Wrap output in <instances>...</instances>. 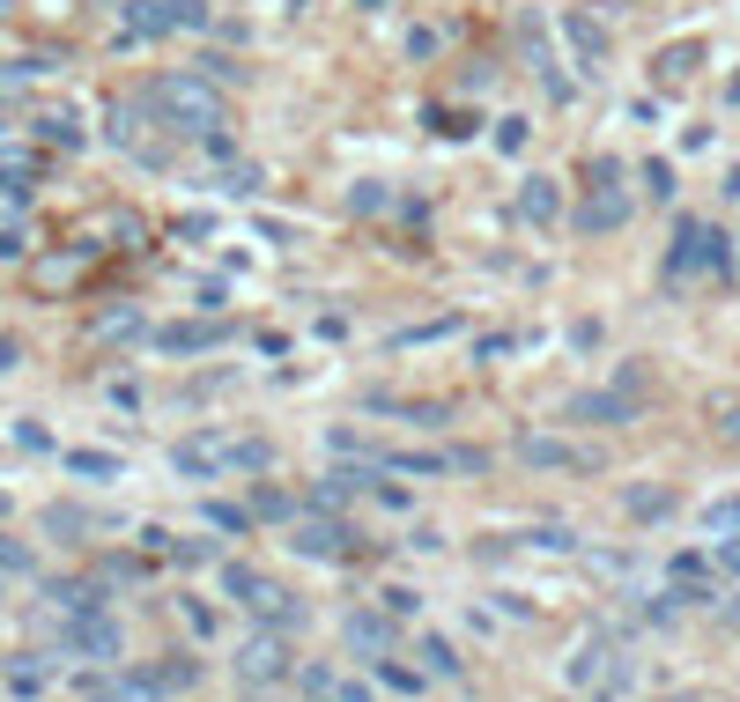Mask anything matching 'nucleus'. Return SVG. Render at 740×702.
Instances as JSON below:
<instances>
[{"mask_svg":"<svg viewBox=\"0 0 740 702\" xmlns=\"http://www.w3.org/2000/svg\"><path fill=\"white\" fill-rule=\"evenodd\" d=\"M15 252H23V230L8 222V230H0V259H15Z\"/></svg>","mask_w":740,"mask_h":702,"instance_id":"24","label":"nucleus"},{"mask_svg":"<svg viewBox=\"0 0 740 702\" xmlns=\"http://www.w3.org/2000/svg\"><path fill=\"white\" fill-rule=\"evenodd\" d=\"M570 422H630V400H615V392H585V400H570Z\"/></svg>","mask_w":740,"mask_h":702,"instance_id":"10","label":"nucleus"},{"mask_svg":"<svg viewBox=\"0 0 740 702\" xmlns=\"http://www.w3.org/2000/svg\"><path fill=\"white\" fill-rule=\"evenodd\" d=\"M89 695H97V702H156V680H134V673H126V680H104V688H89Z\"/></svg>","mask_w":740,"mask_h":702,"instance_id":"14","label":"nucleus"},{"mask_svg":"<svg viewBox=\"0 0 740 702\" xmlns=\"http://www.w3.org/2000/svg\"><path fill=\"white\" fill-rule=\"evenodd\" d=\"M622 222H630V200H622V193H600L585 208V230H622Z\"/></svg>","mask_w":740,"mask_h":702,"instance_id":"12","label":"nucleus"},{"mask_svg":"<svg viewBox=\"0 0 740 702\" xmlns=\"http://www.w3.org/2000/svg\"><path fill=\"white\" fill-rule=\"evenodd\" d=\"M74 474H97V481H112V474H119V459H104V451H74Z\"/></svg>","mask_w":740,"mask_h":702,"instance_id":"19","label":"nucleus"},{"mask_svg":"<svg viewBox=\"0 0 740 702\" xmlns=\"http://www.w3.org/2000/svg\"><path fill=\"white\" fill-rule=\"evenodd\" d=\"M726 97H733V104H740V82H733V89H726Z\"/></svg>","mask_w":740,"mask_h":702,"instance_id":"27","label":"nucleus"},{"mask_svg":"<svg viewBox=\"0 0 740 702\" xmlns=\"http://www.w3.org/2000/svg\"><path fill=\"white\" fill-rule=\"evenodd\" d=\"M8 688H15V695H38V688H45V666H38V658H15V666H8Z\"/></svg>","mask_w":740,"mask_h":702,"instance_id":"17","label":"nucleus"},{"mask_svg":"<svg viewBox=\"0 0 740 702\" xmlns=\"http://www.w3.org/2000/svg\"><path fill=\"white\" fill-rule=\"evenodd\" d=\"M60 644H67L74 658H119V621H104L97 606H89V614H74V621H67Z\"/></svg>","mask_w":740,"mask_h":702,"instance_id":"4","label":"nucleus"},{"mask_svg":"<svg viewBox=\"0 0 740 702\" xmlns=\"http://www.w3.org/2000/svg\"><path fill=\"white\" fill-rule=\"evenodd\" d=\"M726 422H733V444H740V414H726Z\"/></svg>","mask_w":740,"mask_h":702,"instance_id":"26","label":"nucleus"},{"mask_svg":"<svg viewBox=\"0 0 740 702\" xmlns=\"http://www.w3.org/2000/svg\"><path fill=\"white\" fill-rule=\"evenodd\" d=\"M304 695H311V702H370L363 688H348V680H334L326 666H311V673H304Z\"/></svg>","mask_w":740,"mask_h":702,"instance_id":"11","label":"nucleus"},{"mask_svg":"<svg viewBox=\"0 0 740 702\" xmlns=\"http://www.w3.org/2000/svg\"><path fill=\"white\" fill-rule=\"evenodd\" d=\"M237 673H245V680H282V673H289V651H282V636H252L245 651H237Z\"/></svg>","mask_w":740,"mask_h":702,"instance_id":"7","label":"nucleus"},{"mask_svg":"<svg viewBox=\"0 0 740 702\" xmlns=\"http://www.w3.org/2000/svg\"><path fill=\"white\" fill-rule=\"evenodd\" d=\"M348 644H356V651H385V644H393V621H370V614H356V621H348Z\"/></svg>","mask_w":740,"mask_h":702,"instance_id":"15","label":"nucleus"},{"mask_svg":"<svg viewBox=\"0 0 740 702\" xmlns=\"http://www.w3.org/2000/svg\"><path fill=\"white\" fill-rule=\"evenodd\" d=\"M518 215H526V222H548V215H556V185H548V178H533V185L518 193Z\"/></svg>","mask_w":740,"mask_h":702,"instance_id":"16","label":"nucleus"},{"mask_svg":"<svg viewBox=\"0 0 740 702\" xmlns=\"http://www.w3.org/2000/svg\"><path fill=\"white\" fill-rule=\"evenodd\" d=\"M726 193H733V200H740V170H726Z\"/></svg>","mask_w":740,"mask_h":702,"instance_id":"25","label":"nucleus"},{"mask_svg":"<svg viewBox=\"0 0 740 702\" xmlns=\"http://www.w3.org/2000/svg\"><path fill=\"white\" fill-rule=\"evenodd\" d=\"M0 577H30V547H15L8 533H0Z\"/></svg>","mask_w":740,"mask_h":702,"instance_id":"18","label":"nucleus"},{"mask_svg":"<svg viewBox=\"0 0 740 702\" xmlns=\"http://www.w3.org/2000/svg\"><path fill=\"white\" fill-rule=\"evenodd\" d=\"M222 584H230V599L245 606V614H260V621H274V629H289V621H296V599L282 592V584L252 577V570H237V562L222 570Z\"/></svg>","mask_w":740,"mask_h":702,"instance_id":"3","label":"nucleus"},{"mask_svg":"<svg viewBox=\"0 0 740 702\" xmlns=\"http://www.w3.org/2000/svg\"><path fill=\"white\" fill-rule=\"evenodd\" d=\"M363 8H378V0H363Z\"/></svg>","mask_w":740,"mask_h":702,"instance_id":"29","label":"nucleus"},{"mask_svg":"<svg viewBox=\"0 0 740 702\" xmlns=\"http://www.w3.org/2000/svg\"><path fill=\"white\" fill-rule=\"evenodd\" d=\"M148 111H163L178 134H215L222 126V97L208 82H193V74H163V82L148 89Z\"/></svg>","mask_w":740,"mask_h":702,"instance_id":"1","label":"nucleus"},{"mask_svg":"<svg viewBox=\"0 0 740 702\" xmlns=\"http://www.w3.org/2000/svg\"><path fill=\"white\" fill-rule=\"evenodd\" d=\"M689 60H696V45H674V52H659V74H689Z\"/></svg>","mask_w":740,"mask_h":702,"instance_id":"23","label":"nucleus"},{"mask_svg":"<svg viewBox=\"0 0 740 702\" xmlns=\"http://www.w3.org/2000/svg\"><path fill=\"white\" fill-rule=\"evenodd\" d=\"M252 510H260V518H289V496H282V488H260Z\"/></svg>","mask_w":740,"mask_h":702,"instance_id":"21","label":"nucleus"},{"mask_svg":"<svg viewBox=\"0 0 740 702\" xmlns=\"http://www.w3.org/2000/svg\"><path fill=\"white\" fill-rule=\"evenodd\" d=\"M215 466H267V444H237V436H186L178 444V474H215Z\"/></svg>","mask_w":740,"mask_h":702,"instance_id":"2","label":"nucleus"},{"mask_svg":"<svg viewBox=\"0 0 740 702\" xmlns=\"http://www.w3.org/2000/svg\"><path fill=\"white\" fill-rule=\"evenodd\" d=\"M215 340H222V326H171L163 348H171V355H193V348H215Z\"/></svg>","mask_w":740,"mask_h":702,"instance_id":"13","label":"nucleus"},{"mask_svg":"<svg viewBox=\"0 0 740 702\" xmlns=\"http://www.w3.org/2000/svg\"><path fill=\"white\" fill-rule=\"evenodd\" d=\"M696 267H726V237H711L704 222H681V244H674V274Z\"/></svg>","mask_w":740,"mask_h":702,"instance_id":"5","label":"nucleus"},{"mask_svg":"<svg viewBox=\"0 0 740 702\" xmlns=\"http://www.w3.org/2000/svg\"><path fill=\"white\" fill-rule=\"evenodd\" d=\"M97 333H104V340H119V333H141V318H134V311H112V318L97 326Z\"/></svg>","mask_w":740,"mask_h":702,"instance_id":"22","label":"nucleus"},{"mask_svg":"<svg viewBox=\"0 0 740 702\" xmlns=\"http://www.w3.org/2000/svg\"><path fill=\"white\" fill-rule=\"evenodd\" d=\"M8 8H15V0H0V15H8Z\"/></svg>","mask_w":740,"mask_h":702,"instance_id":"28","label":"nucleus"},{"mask_svg":"<svg viewBox=\"0 0 740 702\" xmlns=\"http://www.w3.org/2000/svg\"><path fill=\"white\" fill-rule=\"evenodd\" d=\"M208 23V8L200 0H171V30H200Z\"/></svg>","mask_w":740,"mask_h":702,"instance_id":"20","label":"nucleus"},{"mask_svg":"<svg viewBox=\"0 0 740 702\" xmlns=\"http://www.w3.org/2000/svg\"><path fill=\"white\" fill-rule=\"evenodd\" d=\"M518 459L526 466H592V451H570L556 436H518Z\"/></svg>","mask_w":740,"mask_h":702,"instance_id":"9","label":"nucleus"},{"mask_svg":"<svg viewBox=\"0 0 740 702\" xmlns=\"http://www.w3.org/2000/svg\"><path fill=\"white\" fill-rule=\"evenodd\" d=\"M296 555H348V533L334 525V518H296Z\"/></svg>","mask_w":740,"mask_h":702,"instance_id":"8","label":"nucleus"},{"mask_svg":"<svg viewBox=\"0 0 740 702\" xmlns=\"http://www.w3.org/2000/svg\"><path fill=\"white\" fill-rule=\"evenodd\" d=\"M563 38L578 45V60H585V67H600V60H607V30H600V15H592V8H563Z\"/></svg>","mask_w":740,"mask_h":702,"instance_id":"6","label":"nucleus"}]
</instances>
